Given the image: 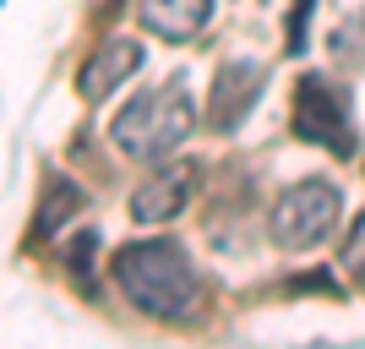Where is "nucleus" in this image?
I'll return each instance as SVG.
<instances>
[{"label":"nucleus","mask_w":365,"mask_h":349,"mask_svg":"<svg viewBox=\"0 0 365 349\" xmlns=\"http://www.w3.org/2000/svg\"><path fill=\"white\" fill-rule=\"evenodd\" d=\"M294 131L317 148L349 158L354 153V121H349V98L344 88H333L327 76H300L294 88Z\"/></svg>","instance_id":"obj_4"},{"label":"nucleus","mask_w":365,"mask_h":349,"mask_svg":"<svg viewBox=\"0 0 365 349\" xmlns=\"http://www.w3.org/2000/svg\"><path fill=\"white\" fill-rule=\"evenodd\" d=\"M185 197H191V175H185V164H169V169H158L148 186H137L131 218H142V224H164V218L185 213Z\"/></svg>","instance_id":"obj_7"},{"label":"nucleus","mask_w":365,"mask_h":349,"mask_svg":"<svg viewBox=\"0 0 365 349\" xmlns=\"http://www.w3.org/2000/svg\"><path fill=\"white\" fill-rule=\"evenodd\" d=\"M142 66V44L137 39H109V44H98L88 55V66H82V98H104V93H115L125 82V76Z\"/></svg>","instance_id":"obj_6"},{"label":"nucleus","mask_w":365,"mask_h":349,"mask_svg":"<svg viewBox=\"0 0 365 349\" xmlns=\"http://www.w3.org/2000/svg\"><path fill=\"white\" fill-rule=\"evenodd\" d=\"M305 16H311V0H300L289 16V49H305Z\"/></svg>","instance_id":"obj_11"},{"label":"nucleus","mask_w":365,"mask_h":349,"mask_svg":"<svg viewBox=\"0 0 365 349\" xmlns=\"http://www.w3.org/2000/svg\"><path fill=\"white\" fill-rule=\"evenodd\" d=\"M142 22L169 44H185L213 22V0H142Z\"/></svg>","instance_id":"obj_8"},{"label":"nucleus","mask_w":365,"mask_h":349,"mask_svg":"<svg viewBox=\"0 0 365 349\" xmlns=\"http://www.w3.org/2000/svg\"><path fill=\"white\" fill-rule=\"evenodd\" d=\"M115 284L137 311L158 322H191L202 311V284L175 241H137L115 251Z\"/></svg>","instance_id":"obj_1"},{"label":"nucleus","mask_w":365,"mask_h":349,"mask_svg":"<svg viewBox=\"0 0 365 349\" xmlns=\"http://www.w3.org/2000/svg\"><path fill=\"white\" fill-rule=\"evenodd\" d=\"M338 213H344L338 186L300 181L273 202V241L284 246V251H311V246H322L338 229Z\"/></svg>","instance_id":"obj_3"},{"label":"nucleus","mask_w":365,"mask_h":349,"mask_svg":"<svg viewBox=\"0 0 365 349\" xmlns=\"http://www.w3.org/2000/svg\"><path fill=\"white\" fill-rule=\"evenodd\" d=\"M82 208V191H76L71 181H55L49 186V197L38 202V218H33V241H44V235H55V229L71 218V213Z\"/></svg>","instance_id":"obj_9"},{"label":"nucleus","mask_w":365,"mask_h":349,"mask_svg":"<svg viewBox=\"0 0 365 349\" xmlns=\"http://www.w3.org/2000/svg\"><path fill=\"white\" fill-rule=\"evenodd\" d=\"M197 131V104H191V93L185 82H158V88H142L131 104L109 121V137L125 158H137V164H153V158H164L175 153L185 137Z\"/></svg>","instance_id":"obj_2"},{"label":"nucleus","mask_w":365,"mask_h":349,"mask_svg":"<svg viewBox=\"0 0 365 349\" xmlns=\"http://www.w3.org/2000/svg\"><path fill=\"white\" fill-rule=\"evenodd\" d=\"M262 76H267V66H262V61H229L224 71H218V82H213V98H207V121L229 131V126L240 121L245 109L257 104Z\"/></svg>","instance_id":"obj_5"},{"label":"nucleus","mask_w":365,"mask_h":349,"mask_svg":"<svg viewBox=\"0 0 365 349\" xmlns=\"http://www.w3.org/2000/svg\"><path fill=\"white\" fill-rule=\"evenodd\" d=\"M344 268L354 273V284H365V213L354 218V229H349V246H344Z\"/></svg>","instance_id":"obj_10"}]
</instances>
